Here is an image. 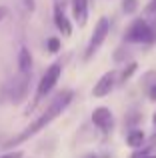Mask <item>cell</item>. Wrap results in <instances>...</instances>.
I'll return each instance as SVG.
<instances>
[{
	"label": "cell",
	"mask_w": 156,
	"mask_h": 158,
	"mask_svg": "<svg viewBox=\"0 0 156 158\" xmlns=\"http://www.w3.org/2000/svg\"><path fill=\"white\" fill-rule=\"evenodd\" d=\"M72 98H74V92H72V90H62V92H58L54 98H52L50 106H48L46 110H44L42 114L38 116V118H34V122H30L22 132H18V134L12 136L10 140H6L2 148H4V150H10V148H14V146H18V144L26 142L28 138L36 136L40 130H44V128H46L50 122H54V120L58 118V116L62 114V112L66 110L68 106H70Z\"/></svg>",
	"instance_id": "obj_1"
},
{
	"label": "cell",
	"mask_w": 156,
	"mask_h": 158,
	"mask_svg": "<svg viewBox=\"0 0 156 158\" xmlns=\"http://www.w3.org/2000/svg\"><path fill=\"white\" fill-rule=\"evenodd\" d=\"M60 76H62V62L56 60L52 62L50 66L46 68V72L42 74V78H40L38 86H36V94H34V102H40L42 98H46L48 94L54 90V86L58 84Z\"/></svg>",
	"instance_id": "obj_2"
},
{
	"label": "cell",
	"mask_w": 156,
	"mask_h": 158,
	"mask_svg": "<svg viewBox=\"0 0 156 158\" xmlns=\"http://www.w3.org/2000/svg\"><path fill=\"white\" fill-rule=\"evenodd\" d=\"M124 42H128V44H156L150 22L144 18H136L134 22H130V26L124 32Z\"/></svg>",
	"instance_id": "obj_3"
},
{
	"label": "cell",
	"mask_w": 156,
	"mask_h": 158,
	"mask_svg": "<svg viewBox=\"0 0 156 158\" xmlns=\"http://www.w3.org/2000/svg\"><path fill=\"white\" fill-rule=\"evenodd\" d=\"M108 34H110V18L102 16V18H98V22L94 24V32H92V36H90L88 46H86V52H84V60H90L94 54L100 50V46L106 42Z\"/></svg>",
	"instance_id": "obj_4"
},
{
	"label": "cell",
	"mask_w": 156,
	"mask_h": 158,
	"mask_svg": "<svg viewBox=\"0 0 156 158\" xmlns=\"http://www.w3.org/2000/svg\"><path fill=\"white\" fill-rule=\"evenodd\" d=\"M54 8H52V16H54V26L62 36H72V22L66 16V0H52Z\"/></svg>",
	"instance_id": "obj_5"
},
{
	"label": "cell",
	"mask_w": 156,
	"mask_h": 158,
	"mask_svg": "<svg viewBox=\"0 0 156 158\" xmlns=\"http://www.w3.org/2000/svg\"><path fill=\"white\" fill-rule=\"evenodd\" d=\"M118 84V72L116 70H110V72H104L98 82H94V88H92V96L102 98V96H108L110 92L114 90V86Z\"/></svg>",
	"instance_id": "obj_6"
},
{
	"label": "cell",
	"mask_w": 156,
	"mask_h": 158,
	"mask_svg": "<svg viewBox=\"0 0 156 158\" xmlns=\"http://www.w3.org/2000/svg\"><path fill=\"white\" fill-rule=\"evenodd\" d=\"M92 124L102 130L104 134H108L110 130H114V114L108 106H98L92 110Z\"/></svg>",
	"instance_id": "obj_7"
},
{
	"label": "cell",
	"mask_w": 156,
	"mask_h": 158,
	"mask_svg": "<svg viewBox=\"0 0 156 158\" xmlns=\"http://www.w3.org/2000/svg\"><path fill=\"white\" fill-rule=\"evenodd\" d=\"M88 6H90L88 0H70L72 18L80 28L86 26V22H88Z\"/></svg>",
	"instance_id": "obj_8"
},
{
	"label": "cell",
	"mask_w": 156,
	"mask_h": 158,
	"mask_svg": "<svg viewBox=\"0 0 156 158\" xmlns=\"http://www.w3.org/2000/svg\"><path fill=\"white\" fill-rule=\"evenodd\" d=\"M32 66H34V60H32V54L26 46H22L18 50V70L22 76H30L32 74Z\"/></svg>",
	"instance_id": "obj_9"
},
{
	"label": "cell",
	"mask_w": 156,
	"mask_h": 158,
	"mask_svg": "<svg viewBox=\"0 0 156 158\" xmlns=\"http://www.w3.org/2000/svg\"><path fill=\"white\" fill-rule=\"evenodd\" d=\"M144 140H146V134L140 128H132V130L126 134V144H128L130 148H140L142 144H144Z\"/></svg>",
	"instance_id": "obj_10"
},
{
	"label": "cell",
	"mask_w": 156,
	"mask_h": 158,
	"mask_svg": "<svg viewBox=\"0 0 156 158\" xmlns=\"http://www.w3.org/2000/svg\"><path fill=\"white\" fill-rule=\"evenodd\" d=\"M136 70H138V64H136V62H128V64H126L124 68L120 70V74H118V84H122V82L130 80V76H132Z\"/></svg>",
	"instance_id": "obj_11"
},
{
	"label": "cell",
	"mask_w": 156,
	"mask_h": 158,
	"mask_svg": "<svg viewBox=\"0 0 156 158\" xmlns=\"http://www.w3.org/2000/svg\"><path fill=\"white\" fill-rule=\"evenodd\" d=\"M122 10L126 14H134L138 10V0H122Z\"/></svg>",
	"instance_id": "obj_12"
},
{
	"label": "cell",
	"mask_w": 156,
	"mask_h": 158,
	"mask_svg": "<svg viewBox=\"0 0 156 158\" xmlns=\"http://www.w3.org/2000/svg\"><path fill=\"white\" fill-rule=\"evenodd\" d=\"M46 50L52 52V54L58 52V50H60V38H56V36H50V38L46 40Z\"/></svg>",
	"instance_id": "obj_13"
},
{
	"label": "cell",
	"mask_w": 156,
	"mask_h": 158,
	"mask_svg": "<svg viewBox=\"0 0 156 158\" xmlns=\"http://www.w3.org/2000/svg\"><path fill=\"white\" fill-rule=\"evenodd\" d=\"M24 152L22 150H12V152H6V154H2L0 158H22Z\"/></svg>",
	"instance_id": "obj_14"
},
{
	"label": "cell",
	"mask_w": 156,
	"mask_h": 158,
	"mask_svg": "<svg viewBox=\"0 0 156 158\" xmlns=\"http://www.w3.org/2000/svg\"><path fill=\"white\" fill-rule=\"evenodd\" d=\"M22 2H24V8H26V10H34V8H36V0H22Z\"/></svg>",
	"instance_id": "obj_15"
},
{
	"label": "cell",
	"mask_w": 156,
	"mask_h": 158,
	"mask_svg": "<svg viewBox=\"0 0 156 158\" xmlns=\"http://www.w3.org/2000/svg\"><path fill=\"white\" fill-rule=\"evenodd\" d=\"M148 98H150L152 102H156V84L148 86Z\"/></svg>",
	"instance_id": "obj_16"
},
{
	"label": "cell",
	"mask_w": 156,
	"mask_h": 158,
	"mask_svg": "<svg viewBox=\"0 0 156 158\" xmlns=\"http://www.w3.org/2000/svg\"><path fill=\"white\" fill-rule=\"evenodd\" d=\"M146 12L148 14H156V0H150V4L146 6Z\"/></svg>",
	"instance_id": "obj_17"
},
{
	"label": "cell",
	"mask_w": 156,
	"mask_h": 158,
	"mask_svg": "<svg viewBox=\"0 0 156 158\" xmlns=\"http://www.w3.org/2000/svg\"><path fill=\"white\" fill-rule=\"evenodd\" d=\"M150 22V28H152V36H154V42H156V14H154V18L152 20H148Z\"/></svg>",
	"instance_id": "obj_18"
},
{
	"label": "cell",
	"mask_w": 156,
	"mask_h": 158,
	"mask_svg": "<svg viewBox=\"0 0 156 158\" xmlns=\"http://www.w3.org/2000/svg\"><path fill=\"white\" fill-rule=\"evenodd\" d=\"M6 16H8V8L6 6H0V22H2Z\"/></svg>",
	"instance_id": "obj_19"
},
{
	"label": "cell",
	"mask_w": 156,
	"mask_h": 158,
	"mask_svg": "<svg viewBox=\"0 0 156 158\" xmlns=\"http://www.w3.org/2000/svg\"><path fill=\"white\" fill-rule=\"evenodd\" d=\"M140 158H156L154 154H146V156H140Z\"/></svg>",
	"instance_id": "obj_20"
},
{
	"label": "cell",
	"mask_w": 156,
	"mask_h": 158,
	"mask_svg": "<svg viewBox=\"0 0 156 158\" xmlns=\"http://www.w3.org/2000/svg\"><path fill=\"white\" fill-rule=\"evenodd\" d=\"M84 158H98V156H94V154H88V156H84Z\"/></svg>",
	"instance_id": "obj_21"
},
{
	"label": "cell",
	"mask_w": 156,
	"mask_h": 158,
	"mask_svg": "<svg viewBox=\"0 0 156 158\" xmlns=\"http://www.w3.org/2000/svg\"><path fill=\"white\" fill-rule=\"evenodd\" d=\"M152 122H154V124H156V112H154V118H152Z\"/></svg>",
	"instance_id": "obj_22"
},
{
	"label": "cell",
	"mask_w": 156,
	"mask_h": 158,
	"mask_svg": "<svg viewBox=\"0 0 156 158\" xmlns=\"http://www.w3.org/2000/svg\"><path fill=\"white\" fill-rule=\"evenodd\" d=\"M154 140H156V132H154Z\"/></svg>",
	"instance_id": "obj_23"
}]
</instances>
